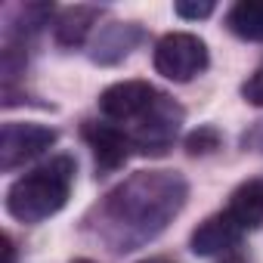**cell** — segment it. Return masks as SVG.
<instances>
[{
  "label": "cell",
  "instance_id": "cell-1",
  "mask_svg": "<svg viewBox=\"0 0 263 263\" xmlns=\"http://www.w3.org/2000/svg\"><path fill=\"white\" fill-rule=\"evenodd\" d=\"M189 186L174 171H140L115 186L96 208L99 235L115 251L152 241L186 204Z\"/></svg>",
  "mask_w": 263,
  "mask_h": 263
},
{
  "label": "cell",
  "instance_id": "cell-2",
  "mask_svg": "<svg viewBox=\"0 0 263 263\" xmlns=\"http://www.w3.org/2000/svg\"><path fill=\"white\" fill-rule=\"evenodd\" d=\"M74 158L56 155L47 164L34 167L31 174L19 177L7 189V211L19 223H41L53 214H59L71 195L74 183Z\"/></svg>",
  "mask_w": 263,
  "mask_h": 263
},
{
  "label": "cell",
  "instance_id": "cell-3",
  "mask_svg": "<svg viewBox=\"0 0 263 263\" xmlns=\"http://www.w3.org/2000/svg\"><path fill=\"white\" fill-rule=\"evenodd\" d=\"M161 99H164V93L158 87H152L149 81H118L102 90L99 111L105 115V121H111L115 127H121L127 134L140 121H146L158 108Z\"/></svg>",
  "mask_w": 263,
  "mask_h": 263
},
{
  "label": "cell",
  "instance_id": "cell-4",
  "mask_svg": "<svg viewBox=\"0 0 263 263\" xmlns=\"http://www.w3.org/2000/svg\"><path fill=\"white\" fill-rule=\"evenodd\" d=\"M208 68V47L198 34L174 31L155 44V71L167 81L186 84Z\"/></svg>",
  "mask_w": 263,
  "mask_h": 263
},
{
  "label": "cell",
  "instance_id": "cell-5",
  "mask_svg": "<svg viewBox=\"0 0 263 263\" xmlns=\"http://www.w3.org/2000/svg\"><path fill=\"white\" fill-rule=\"evenodd\" d=\"M56 143V130L44 124H19L10 121L0 127V167L16 171L19 164L44 155Z\"/></svg>",
  "mask_w": 263,
  "mask_h": 263
},
{
  "label": "cell",
  "instance_id": "cell-6",
  "mask_svg": "<svg viewBox=\"0 0 263 263\" xmlns=\"http://www.w3.org/2000/svg\"><path fill=\"white\" fill-rule=\"evenodd\" d=\"M84 140L90 143V149H93V158H96V167L99 171H118L124 161H127V155H130V140H127V134L121 127H115L111 121H105V124H87L84 127Z\"/></svg>",
  "mask_w": 263,
  "mask_h": 263
},
{
  "label": "cell",
  "instance_id": "cell-7",
  "mask_svg": "<svg viewBox=\"0 0 263 263\" xmlns=\"http://www.w3.org/2000/svg\"><path fill=\"white\" fill-rule=\"evenodd\" d=\"M241 226L226 214V211H220V214H214V217H208L204 223H198V229L192 232V238H189V245H192V254H198V257H214V254H229L238 241H241Z\"/></svg>",
  "mask_w": 263,
  "mask_h": 263
},
{
  "label": "cell",
  "instance_id": "cell-8",
  "mask_svg": "<svg viewBox=\"0 0 263 263\" xmlns=\"http://www.w3.org/2000/svg\"><path fill=\"white\" fill-rule=\"evenodd\" d=\"M226 214L241 226V232L257 229L263 223V180H248L241 183L226 204Z\"/></svg>",
  "mask_w": 263,
  "mask_h": 263
},
{
  "label": "cell",
  "instance_id": "cell-9",
  "mask_svg": "<svg viewBox=\"0 0 263 263\" xmlns=\"http://www.w3.org/2000/svg\"><path fill=\"white\" fill-rule=\"evenodd\" d=\"M96 16H99V10L96 7H71V10H65L59 19H56V41L62 44V47H78V44H84V37H87V31L93 28V22H96Z\"/></svg>",
  "mask_w": 263,
  "mask_h": 263
},
{
  "label": "cell",
  "instance_id": "cell-10",
  "mask_svg": "<svg viewBox=\"0 0 263 263\" xmlns=\"http://www.w3.org/2000/svg\"><path fill=\"white\" fill-rule=\"evenodd\" d=\"M232 34L245 41H263V0H241L226 16Z\"/></svg>",
  "mask_w": 263,
  "mask_h": 263
},
{
  "label": "cell",
  "instance_id": "cell-11",
  "mask_svg": "<svg viewBox=\"0 0 263 263\" xmlns=\"http://www.w3.org/2000/svg\"><path fill=\"white\" fill-rule=\"evenodd\" d=\"M137 37H140L137 28H130V25H115L108 34L99 37V53H96V59H105V50H111L108 62L118 59V56H127V53H130V44H134Z\"/></svg>",
  "mask_w": 263,
  "mask_h": 263
},
{
  "label": "cell",
  "instance_id": "cell-12",
  "mask_svg": "<svg viewBox=\"0 0 263 263\" xmlns=\"http://www.w3.org/2000/svg\"><path fill=\"white\" fill-rule=\"evenodd\" d=\"M217 146H220V134L214 127H201V130H195V134L186 140L189 155H204V152H214Z\"/></svg>",
  "mask_w": 263,
  "mask_h": 263
},
{
  "label": "cell",
  "instance_id": "cell-13",
  "mask_svg": "<svg viewBox=\"0 0 263 263\" xmlns=\"http://www.w3.org/2000/svg\"><path fill=\"white\" fill-rule=\"evenodd\" d=\"M241 96L251 102V105H263V62L254 68V74L241 84Z\"/></svg>",
  "mask_w": 263,
  "mask_h": 263
},
{
  "label": "cell",
  "instance_id": "cell-14",
  "mask_svg": "<svg viewBox=\"0 0 263 263\" xmlns=\"http://www.w3.org/2000/svg\"><path fill=\"white\" fill-rule=\"evenodd\" d=\"M177 16L183 19H208L214 13V4H177Z\"/></svg>",
  "mask_w": 263,
  "mask_h": 263
},
{
  "label": "cell",
  "instance_id": "cell-15",
  "mask_svg": "<svg viewBox=\"0 0 263 263\" xmlns=\"http://www.w3.org/2000/svg\"><path fill=\"white\" fill-rule=\"evenodd\" d=\"M4 251H7V263H16V245L10 235H4Z\"/></svg>",
  "mask_w": 263,
  "mask_h": 263
},
{
  "label": "cell",
  "instance_id": "cell-16",
  "mask_svg": "<svg viewBox=\"0 0 263 263\" xmlns=\"http://www.w3.org/2000/svg\"><path fill=\"white\" fill-rule=\"evenodd\" d=\"M220 263H245V260H241V257H238V254H229V257H223V260H220Z\"/></svg>",
  "mask_w": 263,
  "mask_h": 263
},
{
  "label": "cell",
  "instance_id": "cell-17",
  "mask_svg": "<svg viewBox=\"0 0 263 263\" xmlns=\"http://www.w3.org/2000/svg\"><path fill=\"white\" fill-rule=\"evenodd\" d=\"M140 263H171V260H164V257H149V260H140Z\"/></svg>",
  "mask_w": 263,
  "mask_h": 263
},
{
  "label": "cell",
  "instance_id": "cell-18",
  "mask_svg": "<svg viewBox=\"0 0 263 263\" xmlns=\"http://www.w3.org/2000/svg\"><path fill=\"white\" fill-rule=\"evenodd\" d=\"M74 263H93V260H74Z\"/></svg>",
  "mask_w": 263,
  "mask_h": 263
}]
</instances>
